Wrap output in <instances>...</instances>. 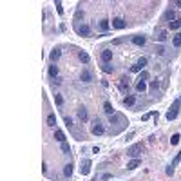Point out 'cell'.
I'll return each instance as SVG.
<instances>
[{
  "label": "cell",
  "instance_id": "6da1fadb",
  "mask_svg": "<svg viewBox=\"0 0 181 181\" xmlns=\"http://www.w3.org/2000/svg\"><path fill=\"white\" fill-rule=\"evenodd\" d=\"M109 120H110V127H112V125H116L114 129L110 130L112 134H118V132H121V130L127 127V120H125L123 114H112V116H109Z\"/></svg>",
  "mask_w": 181,
  "mask_h": 181
},
{
  "label": "cell",
  "instance_id": "7a4b0ae2",
  "mask_svg": "<svg viewBox=\"0 0 181 181\" xmlns=\"http://www.w3.org/2000/svg\"><path fill=\"white\" fill-rule=\"evenodd\" d=\"M90 132H93L94 136H102V134L105 132V127H103V123H102L100 118H94V120H93V127H90Z\"/></svg>",
  "mask_w": 181,
  "mask_h": 181
},
{
  "label": "cell",
  "instance_id": "3957f363",
  "mask_svg": "<svg viewBox=\"0 0 181 181\" xmlns=\"http://www.w3.org/2000/svg\"><path fill=\"white\" fill-rule=\"evenodd\" d=\"M141 152H143V145H141V143H136V145H132V147L127 149V156L134 157V160H138V156H140Z\"/></svg>",
  "mask_w": 181,
  "mask_h": 181
},
{
  "label": "cell",
  "instance_id": "277c9868",
  "mask_svg": "<svg viewBox=\"0 0 181 181\" xmlns=\"http://www.w3.org/2000/svg\"><path fill=\"white\" fill-rule=\"evenodd\" d=\"M179 105H181V103H179V100H176V102L172 103L170 110L167 112V120H168V121H170V120H176V118H177V112H179Z\"/></svg>",
  "mask_w": 181,
  "mask_h": 181
},
{
  "label": "cell",
  "instance_id": "5b68a950",
  "mask_svg": "<svg viewBox=\"0 0 181 181\" xmlns=\"http://www.w3.org/2000/svg\"><path fill=\"white\" fill-rule=\"evenodd\" d=\"M76 33H78L80 36H90V27H89V26L76 24Z\"/></svg>",
  "mask_w": 181,
  "mask_h": 181
},
{
  "label": "cell",
  "instance_id": "8992f818",
  "mask_svg": "<svg viewBox=\"0 0 181 181\" xmlns=\"http://www.w3.org/2000/svg\"><path fill=\"white\" fill-rule=\"evenodd\" d=\"M80 170H82V174H83V176H87V174L90 172V161H89V160H82Z\"/></svg>",
  "mask_w": 181,
  "mask_h": 181
},
{
  "label": "cell",
  "instance_id": "52a82bcc",
  "mask_svg": "<svg viewBox=\"0 0 181 181\" xmlns=\"http://www.w3.org/2000/svg\"><path fill=\"white\" fill-rule=\"evenodd\" d=\"M120 89L123 90V93H129V78L127 76H121L120 78Z\"/></svg>",
  "mask_w": 181,
  "mask_h": 181
},
{
  "label": "cell",
  "instance_id": "ba28073f",
  "mask_svg": "<svg viewBox=\"0 0 181 181\" xmlns=\"http://www.w3.org/2000/svg\"><path fill=\"white\" fill-rule=\"evenodd\" d=\"M112 27L114 29H123L125 27V20L123 18H114L112 20Z\"/></svg>",
  "mask_w": 181,
  "mask_h": 181
},
{
  "label": "cell",
  "instance_id": "9c48e42d",
  "mask_svg": "<svg viewBox=\"0 0 181 181\" xmlns=\"http://www.w3.org/2000/svg\"><path fill=\"white\" fill-rule=\"evenodd\" d=\"M154 40H157V42H165V40H167V31H165V29H160V31L156 33Z\"/></svg>",
  "mask_w": 181,
  "mask_h": 181
},
{
  "label": "cell",
  "instance_id": "30bf717a",
  "mask_svg": "<svg viewBox=\"0 0 181 181\" xmlns=\"http://www.w3.org/2000/svg\"><path fill=\"white\" fill-rule=\"evenodd\" d=\"M80 78H82L83 82H90V80H93V74H90V71H89V69H83V71H82V74H80Z\"/></svg>",
  "mask_w": 181,
  "mask_h": 181
},
{
  "label": "cell",
  "instance_id": "8fae6325",
  "mask_svg": "<svg viewBox=\"0 0 181 181\" xmlns=\"http://www.w3.org/2000/svg\"><path fill=\"white\" fill-rule=\"evenodd\" d=\"M132 43H134V45H143V43H145V36H141V35L132 36Z\"/></svg>",
  "mask_w": 181,
  "mask_h": 181
},
{
  "label": "cell",
  "instance_id": "7c38bea8",
  "mask_svg": "<svg viewBox=\"0 0 181 181\" xmlns=\"http://www.w3.org/2000/svg\"><path fill=\"white\" fill-rule=\"evenodd\" d=\"M102 60H103L105 63H109V62L112 60V51H109V49H105V51L102 53Z\"/></svg>",
  "mask_w": 181,
  "mask_h": 181
},
{
  "label": "cell",
  "instance_id": "4fadbf2b",
  "mask_svg": "<svg viewBox=\"0 0 181 181\" xmlns=\"http://www.w3.org/2000/svg\"><path fill=\"white\" fill-rule=\"evenodd\" d=\"M163 18H165V20L174 22V20H176V13H174L172 9H167V11H165V15H163Z\"/></svg>",
  "mask_w": 181,
  "mask_h": 181
},
{
  "label": "cell",
  "instance_id": "5bb4252c",
  "mask_svg": "<svg viewBox=\"0 0 181 181\" xmlns=\"http://www.w3.org/2000/svg\"><path fill=\"white\" fill-rule=\"evenodd\" d=\"M60 56H62V49H60V47H56V49L51 51V60H53V62H56Z\"/></svg>",
  "mask_w": 181,
  "mask_h": 181
},
{
  "label": "cell",
  "instance_id": "9a60e30c",
  "mask_svg": "<svg viewBox=\"0 0 181 181\" xmlns=\"http://www.w3.org/2000/svg\"><path fill=\"white\" fill-rule=\"evenodd\" d=\"M78 118H80L82 121H85V120L89 118V116H87V109H85V107H80V109H78Z\"/></svg>",
  "mask_w": 181,
  "mask_h": 181
},
{
  "label": "cell",
  "instance_id": "2e32d148",
  "mask_svg": "<svg viewBox=\"0 0 181 181\" xmlns=\"http://www.w3.org/2000/svg\"><path fill=\"white\" fill-rule=\"evenodd\" d=\"M140 163H141L140 157H138V160H132V161H129V163H127V168H129V170H134L136 167H140Z\"/></svg>",
  "mask_w": 181,
  "mask_h": 181
},
{
  "label": "cell",
  "instance_id": "e0dca14e",
  "mask_svg": "<svg viewBox=\"0 0 181 181\" xmlns=\"http://www.w3.org/2000/svg\"><path fill=\"white\" fill-rule=\"evenodd\" d=\"M54 140L60 141V143L65 141V134H63V130H56V132H54Z\"/></svg>",
  "mask_w": 181,
  "mask_h": 181
},
{
  "label": "cell",
  "instance_id": "ac0fdd59",
  "mask_svg": "<svg viewBox=\"0 0 181 181\" xmlns=\"http://www.w3.org/2000/svg\"><path fill=\"white\" fill-rule=\"evenodd\" d=\"M78 58H80L83 63H89V62H90V56H89L85 51H80V53H78Z\"/></svg>",
  "mask_w": 181,
  "mask_h": 181
},
{
  "label": "cell",
  "instance_id": "d6986e66",
  "mask_svg": "<svg viewBox=\"0 0 181 181\" xmlns=\"http://www.w3.org/2000/svg\"><path fill=\"white\" fill-rule=\"evenodd\" d=\"M134 103H136V98H134L132 94H130V96H127V98L123 100V105H127V107H132Z\"/></svg>",
  "mask_w": 181,
  "mask_h": 181
},
{
  "label": "cell",
  "instance_id": "ffe728a7",
  "mask_svg": "<svg viewBox=\"0 0 181 181\" xmlns=\"http://www.w3.org/2000/svg\"><path fill=\"white\" fill-rule=\"evenodd\" d=\"M103 109H105V112H107L109 116H112V114H114V109H112V105H110L109 102H105V103H103Z\"/></svg>",
  "mask_w": 181,
  "mask_h": 181
},
{
  "label": "cell",
  "instance_id": "44dd1931",
  "mask_svg": "<svg viewBox=\"0 0 181 181\" xmlns=\"http://www.w3.org/2000/svg\"><path fill=\"white\" fill-rule=\"evenodd\" d=\"M172 43H174V47H181V35L179 33L172 38Z\"/></svg>",
  "mask_w": 181,
  "mask_h": 181
},
{
  "label": "cell",
  "instance_id": "7402d4cb",
  "mask_svg": "<svg viewBox=\"0 0 181 181\" xmlns=\"http://www.w3.org/2000/svg\"><path fill=\"white\" fill-rule=\"evenodd\" d=\"M179 161H181V150L176 154V157H174V160H172V163H170V167H177L179 165Z\"/></svg>",
  "mask_w": 181,
  "mask_h": 181
},
{
  "label": "cell",
  "instance_id": "603a6c76",
  "mask_svg": "<svg viewBox=\"0 0 181 181\" xmlns=\"http://www.w3.org/2000/svg\"><path fill=\"white\" fill-rule=\"evenodd\" d=\"M63 174H65L67 177H71V174H73V165H71V163H67V165H65V168H63Z\"/></svg>",
  "mask_w": 181,
  "mask_h": 181
},
{
  "label": "cell",
  "instance_id": "cb8c5ba5",
  "mask_svg": "<svg viewBox=\"0 0 181 181\" xmlns=\"http://www.w3.org/2000/svg\"><path fill=\"white\" fill-rule=\"evenodd\" d=\"M168 26H170V29H179L181 27V20H174V22H168Z\"/></svg>",
  "mask_w": 181,
  "mask_h": 181
},
{
  "label": "cell",
  "instance_id": "d4e9b609",
  "mask_svg": "<svg viewBox=\"0 0 181 181\" xmlns=\"http://www.w3.org/2000/svg\"><path fill=\"white\" fill-rule=\"evenodd\" d=\"M47 125H49V127H54V125H56V116H54V114H49V116H47Z\"/></svg>",
  "mask_w": 181,
  "mask_h": 181
},
{
  "label": "cell",
  "instance_id": "484cf974",
  "mask_svg": "<svg viewBox=\"0 0 181 181\" xmlns=\"http://www.w3.org/2000/svg\"><path fill=\"white\" fill-rule=\"evenodd\" d=\"M49 74H51L53 78H58V67H56V65H51V67H49Z\"/></svg>",
  "mask_w": 181,
  "mask_h": 181
},
{
  "label": "cell",
  "instance_id": "4316f807",
  "mask_svg": "<svg viewBox=\"0 0 181 181\" xmlns=\"http://www.w3.org/2000/svg\"><path fill=\"white\" fill-rule=\"evenodd\" d=\"M145 80H149V73L147 71H141L140 76H138V82H145Z\"/></svg>",
  "mask_w": 181,
  "mask_h": 181
},
{
  "label": "cell",
  "instance_id": "83f0119b",
  "mask_svg": "<svg viewBox=\"0 0 181 181\" xmlns=\"http://www.w3.org/2000/svg\"><path fill=\"white\" fill-rule=\"evenodd\" d=\"M100 29L102 31H109V20H102L100 22Z\"/></svg>",
  "mask_w": 181,
  "mask_h": 181
},
{
  "label": "cell",
  "instance_id": "f1b7e54d",
  "mask_svg": "<svg viewBox=\"0 0 181 181\" xmlns=\"http://www.w3.org/2000/svg\"><path fill=\"white\" fill-rule=\"evenodd\" d=\"M136 89H138V90H140V93H143V90L147 89V85H145V82H138V83H136Z\"/></svg>",
  "mask_w": 181,
  "mask_h": 181
},
{
  "label": "cell",
  "instance_id": "f546056e",
  "mask_svg": "<svg viewBox=\"0 0 181 181\" xmlns=\"http://www.w3.org/2000/svg\"><path fill=\"white\" fill-rule=\"evenodd\" d=\"M179 138H181V134H174L172 138H170V143H172V145H177V143H179Z\"/></svg>",
  "mask_w": 181,
  "mask_h": 181
},
{
  "label": "cell",
  "instance_id": "4dcf8cb0",
  "mask_svg": "<svg viewBox=\"0 0 181 181\" xmlns=\"http://www.w3.org/2000/svg\"><path fill=\"white\" fill-rule=\"evenodd\" d=\"M102 69H103V73H112V71H114V69H112V65H109V63H103Z\"/></svg>",
  "mask_w": 181,
  "mask_h": 181
},
{
  "label": "cell",
  "instance_id": "1f68e13d",
  "mask_svg": "<svg viewBox=\"0 0 181 181\" xmlns=\"http://www.w3.org/2000/svg\"><path fill=\"white\" fill-rule=\"evenodd\" d=\"M54 6H56V11H58V15H63V7H62V2H54Z\"/></svg>",
  "mask_w": 181,
  "mask_h": 181
},
{
  "label": "cell",
  "instance_id": "d6a6232c",
  "mask_svg": "<svg viewBox=\"0 0 181 181\" xmlns=\"http://www.w3.org/2000/svg\"><path fill=\"white\" fill-rule=\"evenodd\" d=\"M69 150H71L69 143H67V141H63V143H62V152H65V154H67V152H69Z\"/></svg>",
  "mask_w": 181,
  "mask_h": 181
},
{
  "label": "cell",
  "instance_id": "836d02e7",
  "mask_svg": "<svg viewBox=\"0 0 181 181\" xmlns=\"http://www.w3.org/2000/svg\"><path fill=\"white\" fill-rule=\"evenodd\" d=\"M157 87H160V83H157V80H152V82H150V90H156Z\"/></svg>",
  "mask_w": 181,
  "mask_h": 181
},
{
  "label": "cell",
  "instance_id": "e575fe53",
  "mask_svg": "<svg viewBox=\"0 0 181 181\" xmlns=\"http://www.w3.org/2000/svg\"><path fill=\"white\" fill-rule=\"evenodd\" d=\"M138 65H140L141 69H143V67L147 65V58H145V56H143V58H140V60H138Z\"/></svg>",
  "mask_w": 181,
  "mask_h": 181
},
{
  "label": "cell",
  "instance_id": "d590c367",
  "mask_svg": "<svg viewBox=\"0 0 181 181\" xmlns=\"http://www.w3.org/2000/svg\"><path fill=\"white\" fill-rule=\"evenodd\" d=\"M63 121H65V125H67V127H69V129L73 127V120H71L69 116H65V120H63Z\"/></svg>",
  "mask_w": 181,
  "mask_h": 181
},
{
  "label": "cell",
  "instance_id": "8d00e7d4",
  "mask_svg": "<svg viewBox=\"0 0 181 181\" xmlns=\"http://www.w3.org/2000/svg\"><path fill=\"white\" fill-rule=\"evenodd\" d=\"M130 71H132V73H140V71H141V67H140L138 63H136V65H132V67H130Z\"/></svg>",
  "mask_w": 181,
  "mask_h": 181
},
{
  "label": "cell",
  "instance_id": "74e56055",
  "mask_svg": "<svg viewBox=\"0 0 181 181\" xmlns=\"http://www.w3.org/2000/svg\"><path fill=\"white\" fill-rule=\"evenodd\" d=\"M152 116H154V112H147V114H145V116H143L141 120H143V121H147V120H150Z\"/></svg>",
  "mask_w": 181,
  "mask_h": 181
},
{
  "label": "cell",
  "instance_id": "f35d334b",
  "mask_svg": "<svg viewBox=\"0 0 181 181\" xmlns=\"http://www.w3.org/2000/svg\"><path fill=\"white\" fill-rule=\"evenodd\" d=\"M156 51H157V54H165V47H161V45H160V47H156Z\"/></svg>",
  "mask_w": 181,
  "mask_h": 181
},
{
  "label": "cell",
  "instance_id": "ab89813d",
  "mask_svg": "<svg viewBox=\"0 0 181 181\" xmlns=\"http://www.w3.org/2000/svg\"><path fill=\"white\" fill-rule=\"evenodd\" d=\"M54 100H56V103H58V105H62V103H63V98H62L60 94H56V98H54Z\"/></svg>",
  "mask_w": 181,
  "mask_h": 181
},
{
  "label": "cell",
  "instance_id": "60d3db41",
  "mask_svg": "<svg viewBox=\"0 0 181 181\" xmlns=\"http://www.w3.org/2000/svg\"><path fill=\"white\" fill-rule=\"evenodd\" d=\"M123 40H125V38H116L112 43H114V45H120V43H123Z\"/></svg>",
  "mask_w": 181,
  "mask_h": 181
},
{
  "label": "cell",
  "instance_id": "b9f144b4",
  "mask_svg": "<svg viewBox=\"0 0 181 181\" xmlns=\"http://www.w3.org/2000/svg\"><path fill=\"white\" fill-rule=\"evenodd\" d=\"M167 174L172 176V174H174V167H168V168H167Z\"/></svg>",
  "mask_w": 181,
  "mask_h": 181
},
{
  "label": "cell",
  "instance_id": "7bdbcfd3",
  "mask_svg": "<svg viewBox=\"0 0 181 181\" xmlns=\"http://www.w3.org/2000/svg\"><path fill=\"white\" fill-rule=\"evenodd\" d=\"M82 16H83V13H82V11H78V13H76V20H80Z\"/></svg>",
  "mask_w": 181,
  "mask_h": 181
},
{
  "label": "cell",
  "instance_id": "ee69618b",
  "mask_svg": "<svg viewBox=\"0 0 181 181\" xmlns=\"http://www.w3.org/2000/svg\"><path fill=\"white\" fill-rule=\"evenodd\" d=\"M174 4H176V6H181V0H177V2H174Z\"/></svg>",
  "mask_w": 181,
  "mask_h": 181
},
{
  "label": "cell",
  "instance_id": "f6af8a7d",
  "mask_svg": "<svg viewBox=\"0 0 181 181\" xmlns=\"http://www.w3.org/2000/svg\"><path fill=\"white\" fill-rule=\"evenodd\" d=\"M179 103H181V96H179Z\"/></svg>",
  "mask_w": 181,
  "mask_h": 181
}]
</instances>
